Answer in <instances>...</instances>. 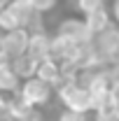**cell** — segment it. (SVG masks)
I'll list each match as a JSON object with an SVG mask.
<instances>
[{
	"mask_svg": "<svg viewBox=\"0 0 119 121\" xmlns=\"http://www.w3.org/2000/svg\"><path fill=\"white\" fill-rule=\"evenodd\" d=\"M19 91V98L23 100V103H28L30 107H37V105H47L49 103V98H51V91L54 86L51 84H47L45 79H40V77H28L26 82H23V86Z\"/></svg>",
	"mask_w": 119,
	"mask_h": 121,
	"instance_id": "cell-1",
	"label": "cell"
},
{
	"mask_svg": "<svg viewBox=\"0 0 119 121\" xmlns=\"http://www.w3.org/2000/svg\"><path fill=\"white\" fill-rule=\"evenodd\" d=\"M28 35H30V30L23 28V26H19L14 30L0 33V51H5L9 58L23 54L26 51V44H28Z\"/></svg>",
	"mask_w": 119,
	"mask_h": 121,
	"instance_id": "cell-4",
	"label": "cell"
},
{
	"mask_svg": "<svg viewBox=\"0 0 119 121\" xmlns=\"http://www.w3.org/2000/svg\"><path fill=\"white\" fill-rule=\"evenodd\" d=\"M112 16H114V21L119 23V0H114V5H112Z\"/></svg>",
	"mask_w": 119,
	"mask_h": 121,
	"instance_id": "cell-18",
	"label": "cell"
},
{
	"mask_svg": "<svg viewBox=\"0 0 119 121\" xmlns=\"http://www.w3.org/2000/svg\"><path fill=\"white\" fill-rule=\"evenodd\" d=\"M114 109H117V117H119V103H117V105H114Z\"/></svg>",
	"mask_w": 119,
	"mask_h": 121,
	"instance_id": "cell-20",
	"label": "cell"
},
{
	"mask_svg": "<svg viewBox=\"0 0 119 121\" xmlns=\"http://www.w3.org/2000/svg\"><path fill=\"white\" fill-rule=\"evenodd\" d=\"M35 77L45 79L47 84H51L56 89L59 86V63L51 60V58H42L37 63V68H35Z\"/></svg>",
	"mask_w": 119,
	"mask_h": 121,
	"instance_id": "cell-9",
	"label": "cell"
},
{
	"mask_svg": "<svg viewBox=\"0 0 119 121\" xmlns=\"http://www.w3.org/2000/svg\"><path fill=\"white\" fill-rule=\"evenodd\" d=\"M23 121H42V114H40L35 107H30V112L26 114V119H23Z\"/></svg>",
	"mask_w": 119,
	"mask_h": 121,
	"instance_id": "cell-17",
	"label": "cell"
},
{
	"mask_svg": "<svg viewBox=\"0 0 119 121\" xmlns=\"http://www.w3.org/2000/svg\"><path fill=\"white\" fill-rule=\"evenodd\" d=\"M110 98H112V103H114V105L119 103V77L110 82Z\"/></svg>",
	"mask_w": 119,
	"mask_h": 121,
	"instance_id": "cell-16",
	"label": "cell"
},
{
	"mask_svg": "<svg viewBox=\"0 0 119 121\" xmlns=\"http://www.w3.org/2000/svg\"><path fill=\"white\" fill-rule=\"evenodd\" d=\"M26 5H30L35 12H49V9H54V5H56V0H23Z\"/></svg>",
	"mask_w": 119,
	"mask_h": 121,
	"instance_id": "cell-14",
	"label": "cell"
},
{
	"mask_svg": "<svg viewBox=\"0 0 119 121\" xmlns=\"http://www.w3.org/2000/svg\"><path fill=\"white\" fill-rule=\"evenodd\" d=\"M59 121H87V112H77V109H68L59 117Z\"/></svg>",
	"mask_w": 119,
	"mask_h": 121,
	"instance_id": "cell-15",
	"label": "cell"
},
{
	"mask_svg": "<svg viewBox=\"0 0 119 121\" xmlns=\"http://www.w3.org/2000/svg\"><path fill=\"white\" fill-rule=\"evenodd\" d=\"M5 5H7V0H0V7H5Z\"/></svg>",
	"mask_w": 119,
	"mask_h": 121,
	"instance_id": "cell-19",
	"label": "cell"
},
{
	"mask_svg": "<svg viewBox=\"0 0 119 121\" xmlns=\"http://www.w3.org/2000/svg\"><path fill=\"white\" fill-rule=\"evenodd\" d=\"M14 28H19V21L14 19V14H12L7 7H2V9H0V33L14 30Z\"/></svg>",
	"mask_w": 119,
	"mask_h": 121,
	"instance_id": "cell-11",
	"label": "cell"
},
{
	"mask_svg": "<svg viewBox=\"0 0 119 121\" xmlns=\"http://www.w3.org/2000/svg\"><path fill=\"white\" fill-rule=\"evenodd\" d=\"M91 44H93L96 54L101 56L103 63L114 60L117 58V51H119V30L114 28V26H107L105 30L91 35Z\"/></svg>",
	"mask_w": 119,
	"mask_h": 121,
	"instance_id": "cell-2",
	"label": "cell"
},
{
	"mask_svg": "<svg viewBox=\"0 0 119 121\" xmlns=\"http://www.w3.org/2000/svg\"><path fill=\"white\" fill-rule=\"evenodd\" d=\"M37 63H40V60L30 58L28 54L23 51V54H19V56H14V58H12L9 68L14 70V75L19 77V79H28V77L35 75V68H37Z\"/></svg>",
	"mask_w": 119,
	"mask_h": 121,
	"instance_id": "cell-7",
	"label": "cell"
},
{
	"mask_svg": "<svg viewBox=\"0 0 119 121\" xmlns=\"http://www.w3.org/2000/svg\"><path fill=\"white\" fill-rule=\"evenodd\" d=\"M59 91V98L61 103L68 107V109H77V112H89L91 109V95L87 89H82V86H77V84H61L56 86Z\"/></svg>",
	"mask_w": 119,
	"mask_h": 121,
	"instance_id": "cell-3",
	"label": "cell"
},
{
	"mask_svg": "<svg viewBox=\"0 0 119 121\" xmlns=\"http://www.w3.org/2000/svg\"><path fill=\"white\" fill-rule=\"evenodd\" d=\"M117 58H119V51H117Z\"/></svg>",
	"mask_w": 119,
	"mask_h": 121,
	"instance_id": "cell-21",
	"label": "cell"
},
{
	"mask_svg": "<svg viewBox=\"0 0 119 121\" xmlns=\"http://www.w3.org/2000/svg\"><path fill=\"white\" fill-rule=\"evenodd\" d=\"M75 7H77L82 14H89L93 9H101V7H103V0H75Z\"/></svg>",
	"mask_w": 119,
	"mask_h": 121,
	"instance_id": "cell-13",
	"label": "cell"
},
{
	"mask_svg": "<svg viewBox=\"0 0 119 121\" xmlns=\"http://www.w3.org/2000/svg\"><path fill=\"white\" fill-rule=\"evenodd\" d=\"M117 30H119V28H117Z\"/></svg>",
	"mask_w": 119,
	"mask_h": 121,
	"instance_id": "cell-22",
	"label": "cell"
},
{
	"mask_svg": "<svg viewBox=\"0 0 119 121\" xmlns=\"http://www.w3.org/2000/svg\"><path fill=\"white\" fill-rule=\"evenodd\" d=\"M84 26L89 30V35H96V33L105 30L107 26H112V21H110V14L105 12V7H101V9H93L89 14H84Z\"/></svg>",
	"mask_w": 119,
	"mask_h": 121,
	"instance_id": "cell-8",
	"label": "cell"
},
{
	"mask_svg": "<svg viewBox=\"0 0 119 121\" xmlns=\"http://www.w3.org/2000/svg\"><path fill=\"white\" fill-rule=\"evenodd\" d=\"M47 49H49V35L45 30H30L28 35V44H26V54L35 60H42L47 58Z\"/></svg>",
	"mask_w": 119,
	"mask_h": 121,
	"instance_id": "cell-6",
	"label": "cell"
},
{
	"mask_svg": "<svg viewBox=\"0 0 119 121\" xmlns=\"http://www.w3.org/2000/svg\"><path fill=\"white\" fill-rule=\"evenodd\" d=\"M19 89V77L12 68H0V93H12Z\"/></svg>",
	"mask_w": 119,
	"mask_h": 121,
	"instance_id": "cell-10",
	"label": "cell"
},
{
	"mask_svg": "<svg viewBox=\"0 0 119 121\" xmlns=\"http://www.w3.org/2000/svg\"><path fill=\"white\" fill-rule=\"evenodd\" d=\"M56 35L68 37V40H75V42H87V40L91 37L82 19H65V21H61Z\"/></svg>",
	"mask_w": 119,
	"mask_h": 121,
	"instance_id": "cell-5",
	"label": "cell"
},
{
	"mask_svg": "<svg viewBox=\"0 0 119 121\" xmlns=\"http://www.w3.org/2000/svg\"><path fill=\"white\" fill-rule=\"evenodd\" d=\"M93 112H96V121H119L117 109H114V103L103 105V107H98V109H93Z\"/></svg>",
	"mask_w": 119,
	"mask_h": 121,
	"instance_id": "cell-12",
	"label": "cell"
}]
</instances>
